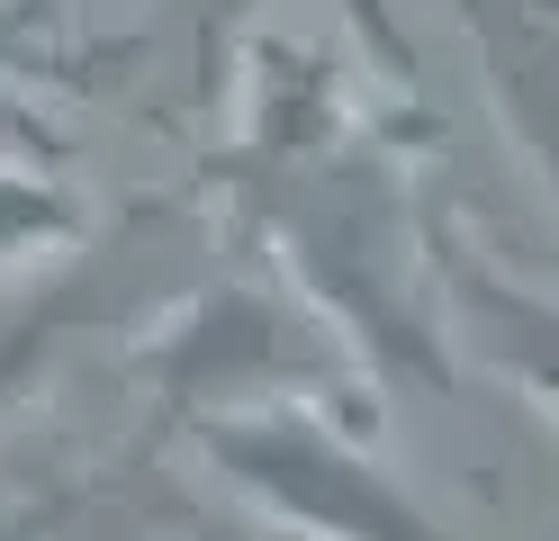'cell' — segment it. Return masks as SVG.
Returning a JSON list of instances; mask_svg holds the SVG:
<instances>
[{"label": "cell", "mask_w": 559, "mask_h": 541, "mask_svg": "<svg viewBox=\"0 0 559 541\" xmlns=\"http://www.w3.org/2000/svg\"><path fill=\"white\" fill-rule=\"evenodd\" d=\"M217 451L235 460L243 487H307V505H334V532L353 541H425V524L370 479V469L334 460V479H307V433H217Z\"/></svg>", "instance_id": "6da1fadb"}, {"label": "cell", "mask_w": 559, "mask_h": 541, "mask_svg": "<svg viewBox=\"0 0 559 541\" xmlns=\"http://www.w3.org/2000/svg\"><path fill=\"white\" fill-rule=\"evenodd\" d=\"M63 226V208L37 190V180H0V262H19L27 244H46Z\"/></svg>", "instance_id": "7a4b0ae2"}]
</instances>
